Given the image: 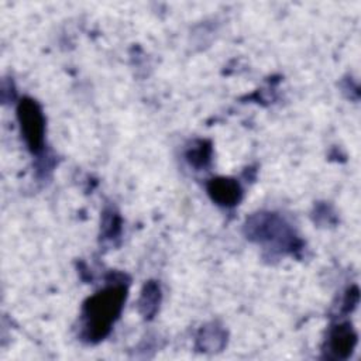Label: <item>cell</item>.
<instances>
[{"instance_id": "obj_1", "label": "cell", "mask_w": 361, "mask_h": 361, "mask_svg": "<svg viewBox=\"0 0 361 361\" xmlns=\"http://www.w3.org/2000/svg\"><path fill=\"white\" fill-rule=\"evenodd\" d=\"M126 299V288L109 286L93 295L83 307V326L89 340L103 338L118 317Z\"/></svg>"}, {"instance_id": "obj_4", "label": "cell", "mask_w": 361, "mask_h": 361, "mask_svg": "<svg viewBox=\"0 0 361 361\" xmlns=\"http://www.w3.org/2000/svg\"><path fill=\"white\" fill-rule=\"evenodd\" d=\"M357 343V336L350 324L336 326L330 334V350L336 357H348Z\"/></svg>"}, {"instance_id": "obj_2", "label": "cell", "mask_w": 361, "mask_h": 361, "mask_svg": "<svg viewBox=\"0 0 361 361\" xmlns=\"http://www.w3.org/2000/svg\"><path fill=\"white\" fill-rule=\"evenodd\" d=\"M17 117L21 134L32 152H38L44 144L45 121L39 106L32 99H23L17 106Z\"/></svg>"}, {"instance_id": "obj_3", "label": "cell", "mask_w": 361, "mask_h": 361, "mask_svg": "<svg viewBox=\"0 0 361 361\" xmlns=\"http://www.w3.org/2000/svg\"><path fill=\"white\" fill-rule=\"evenodd\" d=\"M207 192L217 204L234 206L241 199L240 185L230 178H216L209 180Z\"/></svg>"}]
</instances>
